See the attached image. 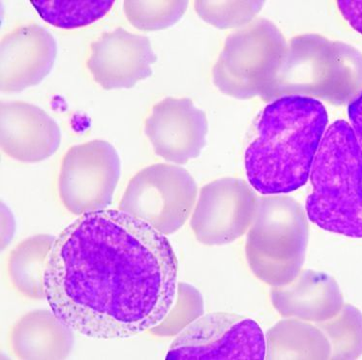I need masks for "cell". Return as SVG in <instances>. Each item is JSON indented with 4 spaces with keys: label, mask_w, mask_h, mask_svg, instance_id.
<instances>
[{
    "label": "cell",
    "mask_w": 362,
    "mask_h": 360,
    "mask_svg": "<svg viewBox=\"0 0 362 360\" xmlns=\"http://www.w3.org/2000/svg\"><path fill=\"white\" fill-rule=\"evenodd\" d=\"M49 308L75 332L126 339L148 332L177 298L178 262L167 236L122 210L81 215L47 260Z\"/></svg>",
    "instance_id": "6da1fadb"
},
{
    "label": "cell",
    "mask_w": 362,
    "mask_h": 360,
    "mask_svg": "<svg viewBox=\"0 0 362 360\" xmlns=\"http://www.w3.org/2000/svg\"><path fill=\"white\" fill-rule=\"evenodd\" d=\"M327 122V110L316 99L286 96L269 104L244 158L252 187L277 195L305 185Z\"/></svg>",
    "instance_id": "7a4b0ae2"
},
{
    "label": "cell",
    "mask_w": 362,
    "mask_h": 360,
    "mask_svg": "<svg viewBox=\"0 0 362 360\" xmlns=\"http://www.w3.org/2000/svg\"><path fill=\"white\" fill-rule=\"evenodd\" d=\"M310 180L308 219L327 232L362 238V149L345 120H337L325 131Z\"/></svg>",
    "instance_id": "3957f363"
},
{
    "label": "cell",
    "mask_w": 362,
    "mask_h": 360,
    "mask_svg": "<svg viewBox=\"0 0 362 360\" xmlns=\"http://www.w3.org/2000/svg\"><path fill=\"white\" fill-rule=\"evenodd\" d=\"M361 86L362 55L356 49L318 34H303L290 41L262 99L303 96L343 104Z\"/></svg>",
    "instance_id": "277c9868"
},
{
    "label": "cell",
    "mask_w": 362,
    "mask_h": 360,
    "mask_svg": "<svg viewBox=\"0 0 362 360\" xmlns=\"http://www.w3.org/2000/svg\"><path fill=\"white\" fill-rule=\"evenodd\" d=\"M308 241V221L296 199L284 196L257 199L245 253L258 279L274 288L293 282L303 269Z\"/></svg>",
    "instance_id": "5b68a950"
},
{
    "label": "cell",
    "mask_w": 362,
    "mask_h": 360,
    "mask_svg": "<svg viewBox=\"0 0 362 360\" xmlns=\"http://www.w3.org/2000/svg\"><path fill=\"white\" fill-rule=\"evenodd\" d=\"M288 44L281 31L259 18L228 37L212 70V80L226 95L237 99L262 96L272 83Z\"/></svg>",
    "instance_id": "8992f818"
},
{
    "label": "cell",
    "mask_w": 362,
    "mask_h": 360,
    "mask_svg": "<svg viewBox=\"0 0 362 360\" xmlns=\"http://www.w3.org/2000/svg\"><path fill=\"white\" fill-rule=\"evenodd\" d=\"M197 197L198 186L187 170L160 163L144 168L131 178L119 209L163 235H173L192 214Z\"/></svg>",
    "instance_id": "52a82bcc"
},
{
    "label": "cell",
    "mask_w": 362,
    "mask_h": 360,
    "mask_svg": "<svg viewBox=\"0 0 362 360\" xmlns=\"http://www.w3.org/2000/svg\"><path fill=\"white\" fill-rule=\"evenodd\" d=\"M266 335L256 320L230 313L197 319L170 344L168 360L266 359Z\"/></svg>",
    "instance_id": "ba28073f"
},
{
    "label": "cell",
    "mask_w": 362,
    "mask_h": 360,
    "mask_svg": "<svg viewBox=\"0 0 362 360\" xmlns=\"http://www.w3.org/2000/svg\"><path fill=\"white\" fill-rule=\"evenodd\" d=\"M120 173L119 155L109 141L94 140L71 147L63 157L59 178L63 206L77 216L107 209Z\"/></svg>",
    "instance_id": "9c48e42d"
},
{
    "label": "cell",
    "mask_w": 362,
    "mask_h": 360,
    "mask_svg": "<svg viewBox=\"0 0 362 360\" xmlns=\"http://www.w3.org/2000/svg\"><path fill=\"white\" fill-rule=\"evenodd\" d=\"M255 193L245 181L225 178L201 189L190 225L199 243L221 246L248 232L257 204Z\"/></svg>",
    "instance_id": "30bf717a"
},
{
    "label": "cell",
    "mask_w": 362,
    "mask_h": 360,
    "mask_svg": "<svg viewBox=\"0 0 362 360\" xmlns=\"http://www.w3.org/2000/svg\"><path fill=\"white\" fill-rule=\"evenodd\" d=\"M144 132L158 156L182 165L200 156L209 122L190 99L168 97L152 108Z\"/></svg>",
    "instance_id": "8fae6325"
},
{
    "label": "cell",
    "mask_w": 362,
    "mask_h": 360,
    "mask_svg": "<svg viewBox=\"0 0 362 360\" xmlns=\"http://www.w3.org/2000/svg\"><path fill=\"white\" fill-rule=\"evenodd\" d=\"M86 66L105 91L132 88L152 76L157 60L148 37L119 28L91 44Z\"/></svg>",
    "instance_id": "7c38bea8"
},
{
    "label": "cell",
    "mask_w": 362,
    "mask_h": 360,
    "mask_svg": "<svg viewBox=\"0 0 362 360\" xmlns=\"http://www.w3.org/2000/svg\"><path fill=\"white\" fill-rule=\"evenodd\" d=\"M0 86L20 92L39 85L51 73L57 55L54 37L42 26H20L1 39Z\"/></svg>",
    "instance_id": "4fadbf2b"
},
{
    "label": "cell",
    "mask_w": 362,
    "mask_h": 360,
    "mask_svg": "<svg viewBox=\"0 0 362 360\" xmlns=\"http://www.w3.org/2000/svg\"><path fill=\"white\" fill-rule=\"evenodd\" d=\"M2 151L23 163H38L56 153L62 143L57 123L41 108L22 101L0 105Z\"/></svg>",
    "instance_id": "5bb4252c"
},
{
    "label": "cell",
    "mask_w": 362,
    "mask_h": 360,
    "mask_svg": "<svg viewBox=\"0 0 362 360\" xmlns=\"http://www.w3.org/2000/svg\"><path fill=\"white\" fill-rule=\"evenodd\" d=\"M270 298L282 317L312 324L332 319L344 306L337 280L327 273L312 269L301 270L293 282L274 288Z\"/></svg>",
    "instance_id": "9a60e30c"
},
{
    "label": "cell",
    "mask_w": 362,
    "mask_h": 360,
    "mask_svg": "<svg viewBox=\"0 0 362 360\" xmlns=\"http://www.w3.org/2000/svg\"><path fill=\"white\" fill-rule=\"evenodd\" d=\"M74 332L52 310H35L13 325L10 348L19 359H65L74 346Z\"/></svg>",
    "instance_id": "2e32d148"
},
{
    "label": "cell",
    "mask_w": 362,
    "mask_h": 360,
    "mask_svg": "<svg viewBox=\"0 0 362 360\" xmlns=\"http://www.w3.org/2000/svg\"><path fill=\"white\" fill-rule=\"evenodd\" d=\"M267 359H329L332 347L316 324L286 318L266 335Z\"/></svg>",
    "instance_id": "e0dca14e"
},
{
    "label": "cell",
    "mask_w": 362,
    "mask_h": 360,
    "mask_svg": "<svg viewBox=\"0 0 362 360\" xmlns=\"http://www.w3.org/2000/svg\"><path fill=\"white\" fill-rule=\"evenodd\" d=\"M56 238L35 235L18 244L9 255L7 270L16 290L28 298H46L44 276L47 260Z\"/></svg>",
    "instance_id": "ac0fdd59"
},
{
    "label": "cell",
    "mask_w": 362,
    "mask_h": 360,
    "mask_svg": "<svg viewBox=\"0 0 362 360\" xmlns=\"http://www.w3.org/2000/svg\"><path fill=\"white\" fill-rule=\"evenodd\" d=\"M115 0H31L39 16L49 25L74 30L93 25L107 14Z\"/></svg>",
    "instance_id": "d6986e66"
},
{
    "label": "cell",
    "mask_w": 362,
    "mask_h": 360,
    "mask_svg": "<svg viewBox=\"0 0 362 360\" xmlns=\"http://www.w3.org/2000/svg\"><path fill=\"white\" fill-rule=\"evenodd\" d=\"M332 347V359H356L362 354V314L356 307L344 304L337 316L316 324Z\"/></svg>",
    "instance_id": "ffe728a7"
},
{
    "label": "cell",
    "mask_w": 362,
    "mask_h": 360,
    "mask_svg": "<svg viewBox=\"0 0 362 360\" xmlns=\"http://www.w3.org/2000/svg\"><path fill=\"white\" fill-rule=\"evenodd\" d=\"M188 1H128L123 9L128 22L144 31L165 30L175 25L185 15Z\"/></svg>",
    "instance_id": "44dd1931"
},
{
    "label": "cell",
    "mask_w": 362,
    "mask_h": 360,
    "mask_svg": "<svg viewBox=\"0 0 362 360\" xmlns=\"http://www.w3.org/2000/svg\"><path fill=\"white\" fill-rule=\"evenodd\" d=\"M203 315L204 299L200 291L189 284L178 283L177 298L169 314L149 332L162 337L177 336Z\"/></svg>",
    "instance_id": "7402d4cb"
},
{
    "label": "cell",
    "mask_w": 362,
    "mask_h": 360,
    "mask_svg": "<svg viewBox=\"0 0 362 360\" xmlns=\"http://www.w3.org/2000/svg\"><path fill=\"white\" fill-rule=\"evenodd\" d=\"M264 4V1H196L195 9L206 23L227 30L247 25Z\"/></svg>",
    "instance_id": "603a6c76"
},
{
    "label": "cell",
    "mask_w": 362,
    "mask_h": 360,
    "mask_svg": "<svg viewBox=\"0 0 362 360\" xmlns=\"http://www.w3.org/2000/svg\"><path fill=\"white\" fill-rule=\"evenodd\" d=\"M337 6L349 25L362 35V1L339 0Z\"/></svg>",
    "instance_id": "cb8c5ba5"
},
{
    "label": "cell",
    "mask_w": 362,
    "mask_h": 360,
    "mask_svg": "<svg viewBox=\"0 0 362 360\" xmlns=\"http://www.w3.org/2000/svg\"><path fill=\"white\" fill-rule=\"evenodd\" d=\"M348 115L351 127L362 149V91L349 105Z\"/></svg>",
    "instance_id": "d4e9b609"
},
{
    "label": "cell",
    "mask_w": 362,
    "mask_h": 360,
    "mask_svg": "<svg viewBox=\"0 0 362 360\" xmlns=\"http://www.w3.org/2000/svg\"><path fill=\"white\" fill-rule=\"evenodd\" d=\"M16 223L15 218L13 216L12 212L2 204L1 209V250L10 243H11L13 238L15 236Z\"/></svg>",
    "instance_id": "484cf974"
}]
</instances>
